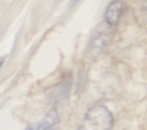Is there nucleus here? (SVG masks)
Listing matches in <instances>:
<instances>
[{"label":"nucleus","mask_w":147,"mask_h":130,"mask_svg":"<svg viewBox=\"0 0 147 130\" xmlns=\"http://www.w3.org/2000/svg\"><path fill=\"white\" fill-rule=\"evenodd\" d=\"M114 117L103 105H95L85 114L78 130H112Z\"/></svg>","instance_id":"nucleus-1"},{"label":"nucleus","mask_w":147,"mask_h":130,"mask_svg":"<svg viewBox=\"0 0 147 130\" xmlns=\"http://www.w3.org/2000/svg\"><path fill=\"white\" fill-rule=\"evenodd\" d=\"M125 11V3L121 0H115L109 3L104 13L105 22L111 26H116Z\"/></svg>","instance_id":"nucleus-2"},{"label":"nucleus","mask_w":147,"mask_h":130,"mask_svg":"<svg viewBox=\"0 0 147 130\" xmlns=\"http://www.w3.org/2000/svg\"><path fill=\"white\" fill-rule=\"evenodd\" d=\"M59 115L55 109L50 110L40 122L29 124L26 130H50L59 123Z\"/></svg>","instance_id":"nucleus-3"},{"label":"nucleus","mask_w":147,"mask_h":130,"mask_svg":"<svg viewBox=\"0 0 147 130\" xmlns=\"http://www.w3.org/2000/svg\"><path fill=\"white\" fill-rule=\"evenodd\" d=\"M108 38H109L108 35L102 33H99L96 34L91 39L90 44V49L91 52L94 53L95 55L99 54L106 45L108 42Z\"/></svg>","instance_id":"nucleus-4"},{"label":"nucleus","mask_w":147,"mask_h":130,"mask_svg":"<svg viewBox=\"0 0 147 130\" xmlns=\"http://www.w3.org/2000/svg\"><path fill=\"white\" fill-rule=\"evenodd\" d=\"M141 12L143 14V16L147 18V0H144L141 5Z\"/></svg>","instance_id":"nucleus-5"},{"label":"nucleus","mask_w":147,"mask_h":130,"mask_svg":"<svg viewBox=\"0 0 147 130\" xmlns=\"http://www.w3.org/2000/svg\"><path fill=\"white\" fill-rule=\"evenodd\" d=\"M78 2H79V0H71V2H70V6H71V7H73V6L76 5Z\"/></svg>","instance_id":"nucleus-6"},{"label":"nucleus","mask_w":147,"mask_h":130,"mask_svg":"<svg viewBox=\"0 0 147 130\" xmlns=\"http://www.w3.org/2000/svg\"><path fill=\"white\" fill-rule=\"evenodd\" d=\"M50 130H57V129H50Z\"/></svg>","instance_id":"nucleus-7"}]
</instances>
